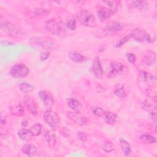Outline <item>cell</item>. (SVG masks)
Masks as SVG:
<instances>
[{"instance_id": "cell-1", "label": "cell", "mask_w": 157, "mask_h": 157, "mask_svg": "<svg viewBox=\"0 0 157 157\" xmlns=\"http://www.w3.org/2000/svg\"><path fill=\"white\" fill-rule=\"evenodd\" d=\"M45 28L48 33L59 36L63 31L64 25L60 19L55 18L50 19L45 23Z\"/></svg>"}, {"instance_id": "cell-2", "label": "cell", "mask_w": 157, "mask_h": 157, "mask_svg": "<svg viewBox=\"0 0 157 157\" xmlns=\"http://www.w3.org/2000/svg\"><path fill=\"white\" fill-rule=\"evenodd\" d=\"M43 118L46 123L52 129H56L60 126V120L57 113L50 110H47L43 115Z\"/></svg>"}, {"instance_id": "cell-3", "label": "cell", "mask_w": 157, "mask_h": 157, "mask_svg": "<svg viewBox=\"0 0 157 157\" xmlns=\"http://www.w3.org/2000/svg\"><path fill=\"white\" fill-rule=\"evenodd\" d=\"M77 18L79 22L85 26H93L96 23L94 17L90 12L85 9H82L77 13Z\"/></svg>"}, {"instance_id": "cell-4", "label": "cell", "mask_w": 157, "mask_h": 157, "mask_svg": "<svg viewBox=\"0 0 157 157\" xmlns=\"http://www.w3.org/2000/svg\"><path fill=\"white\" fill-rule=\"evenodd\" d=\"M29 72V68L24 64L19 63L13 65L10 69V74L15 78H23Z\"/></svg>"}, {"instance_id": "cell-5", "label": "cell", "mask_w": 157, "mask_h": 157, "mask_svg": "<svg viewBox=\"0 0 157 157\" xmlns=\"http://www.w3.org/2000/svg\"><path fill=\"white\" fill-rule=\"evenodd\" d=\"M124 66L122 63L118 61H113L110 64L108 69L105 70V74L108 77H113L116 75L123 72Z\"/></svg>"}, {"instance_id": "cell-6", "label": "cell", "mask_w": 157, "mask_h": 157, "mask_svg": "<svg viewBox=\"0 0 157 157\" xmlns=\"http://www.w3.org/2000/svg\"><path fill=\"white\" fill-rule=\"evenodd\" d=\"M139 79L149 87L155 86L156 83V77L151 73L145 71H140L139 72Z\"/></svg>"}, {"instance_id": "cell-7", "label": "cell", "mask_w": 157, "mask_h": 157, "mask_svg": "<svg viewBox=\"0 0 157 157\" xmlns=\"http://www.w3.org/2000/svg\"><path fill=\"white\" fill-rule=\"evenodd\" d=\"M1 29L5 33L13 37L17 36L20 33L19 29L13 23L6 20H1Z\"/></svg>"}, {"instance_id": "cell-8", "label": "cell", "mask_w": 157, "mask_h": 157, "mask_svg": "<svg viewBox=\"0 0 157 157\" xmlns=\"http://www.w3.org/2000/svg\"><path fill=\"white\" fill-rule=\"evenodd\" d=\"M39 96L45 108L47 110L50 109L54 104L53 96L52 93L47 90H41L39 92Z\"/></svg>"}, {"instance_id": "cell-9", "label": "cell", "mask_w": 157, "mask_h": 157, "mask_svg": "<svg viewBox=\"0 0 157 157\" xmlns=\"http://www.w3.org/2000/svg\"><path fill=\"white\" fill-rule=\"evenodd\" d=\"M67 117L72 121L75 124L79 126H84L88 124V119L86 117L82 115L78 112H68L67 113Z\"/></svg>"}, {"instance_id": "cell-10", "label": "cell", "mask_w": 157, "mask_h": 157, "mask_svg": "<svg viewBox=\"0 0 157 157\" xmlns=\"http://www.w3.org/2000/svg\"><path fill=\"white\" fill-rule=\"evenodd\" d=\"M148 35V34L144 29L139 28L133 29L129 34L130 38L131 37L139 42H147Z\"/></svg>"}, {"instance_id": "cell-11", "label": "cell", "mask_w": 157, "mask_h": 157, "mask_svg": "<svg viewBox=\"0 0 157 157\" xmlns=\"http://www.w3.org/2000/svg\"><path fill=\"white\" fill-rule=\"evenodd\" d=\"M117 10H118L102 6H98L96 7V13L101 20H105L110 17L113 15Z\"/></svg>"}, {"instance_id": "cell-12", "label": "cell", "mask_w": 157, "mask_h": 157, "mask_svg": "<svg viewBox=\"0 0 157 157\" xmlns=\"http://www.w3.org/2000/svg\"><path fill=\"white\" fill-rule=\"evenodd\" d=\"M23 102L28 111L33 116L36 117L37 115V105L33 98L29 95H25L24 96Z\"/></svg>"}, {"instance_id": "cell-13", "label": "cell", "mask_w": 157, "mask_h": 157, "mask_svg": "<svg viewBox=\"0 0 157 157\" xmlns=\"http://www.w3.org/2000/svg\"><path fill=\"white\" fill-rule=\"evenodd\" d=\"M156 53L152 50H145L142 53V61L146 65L153 66L156 63Z\"/></svg>"}, {"instance_id": "cell-14", "label": "cell", "mask_w": 157, "mask_h": 157, "mask_svg": "<svg viewBox=\"0 0 157 157\" xmlns=\"http://www.w3.org/2000/svg\"><path fill=\"white\" fill-rule=\"evenodd\" d=\"M91 69L95 77L98 79H101L104 75V71L102 64L98 57H96L92 63Z\"/></svg>"}, {"instance_id": "cell-15", "label": "cell", "mask_w": 157, "mask_h": 157, "mask_svg": "<svg viewBox=\"0 0 157 157\" xmlns=\"http://www.w3.org/2000/svg\"><path fill=\"white\" fill-rule=\"evenodd\" d=\"M123 28V25L117 21H111L107 23L105 27V33L107 34H115L120 31Z\"/></svg>"}, {"instance_id": "cell-16", "label": "cell", "mask_w": 157, "mask_h": 157, "mask_svg": "<svg viewBox=\"0 0 157 157\" xmlns=\"http://www.w3.org/2000/svg\"><path fill=\"white\" fill-rule=\"evenodd\" d=\"M129 7L140 11H145L148 9V3L145 1H133L129 4Z\"/></svg>"}, {"instance_id": "cell-17", "label": "cell", "mask_w": 157, "mask_h": 157, "mask_svg": "<svg viewBox=\"0 0 157 157\" xmlns=\"http://www.w3.org/2000/svg\"><path fill=\"white\" fill-rule=\"evenodd\" d=\"M66 102L69 107L75 112H80L83 107L82 104L78 101L73 98H67Z\"/></svg>"}, {"instance_id": "cell-18", "label": "cell", "mask_w": 157, "mask_h": 157, "mask_svg": "<svg viewBox=\"0 0 157 157\" xmlns=\"http://www.w3.org/2000/svg\"><path fill=\"white\" fill-rule=\"evenodd\" d=\"M18 135L19 137L24 141H30L34 137V135L33 134L31 130L26 128H22L19 130Z\"/></svg>"}, {"instance_id": "cell-19", "label": "cell", "mask_w": 157, "mask_h": 157, "mask_svg": "<svg viewBox=\"0 0 157 157\" xmlns=\"http://www.w3.org/2000/svg\"><path fill=\"white\" fill-rule=\"evenodd\" d=\"M22 152L28 156H33L37 152V148L35 145L31 144H26L21 147Z\"/></svg>"}, {"instance_id": "cell-20", "label": "cell", "mask_w": 157, "mask_h": 157, "mask_svg": "<svg viewBox=\"0 0 157 157\" xmlns=\"http://www.w3.org/2000/svg\"><path fill=\"white\" fill-rule=\"evenodd\" d=\"M119 144L121 147V149L125 156H128L131 153V148L129 142L124 139H119Z\"/></svg>"}, {"instance_id": "cell-21", "label": "cell", "mask_w": 157, "mask_h": 157, "mask_svg": "<svg viewBox=\"0 0 157 157\" xmlns=\"http://www.w3.org/2000/svg\"><path fill=\"white\" fill-rule=\"evenodd\" d=\"M102 118L104 119L105 122L109 124H113L115 123L117 120V115L113 112L105 111Z\"/></svg>"}, {"instance_id": "cell-22", "label": "cell", "mask_w": 157, "mask_h": 157, "mask_svg": "<svg viewBox=\"0 0 157 157\" xmlns=\"http://www.w3.org/2000/svg\"><path fill=\"white\" fill-rule=\"evenodd\" d=\"M10 110L13 115L17 117L23 116L25 113L24 107L21 104H17L10 107Z\"/></svg>"}, {"instance_id": "cell-23", "label": "cell", "mask_w": 157, "mask_h": 157, "mask_svg": "<svg viewBox=\"0 0 157 157\" xmlns=\"http://www.w3.org/2000/svg\"><path fill=\"white\" fill-rule=\"evenodd\" d=\"M68 56L71 61L76 63H81L85 60L84 56L76 51L69 52Z\"/></svg>"}, {"instance_id": "cell-24", "label": "cell", "mask_w": 157, "mask_h": 157, "mask_svg": "<svg viewBox=\"0 0 157 157\" xmlns=\"http://www.w3.org/2000/svg\"><path fill=\"white\" fill-rule=\"evenodd\" d=\"M113 93L115 95L119 98H124L126 96V93L124 85L121 83H118L117 85H115L113 90Z\"/></svg>"}, {"instance_id": "cell-25", "label": "cell", "mask_w": 157, "mask_h": 157, "mask_svg": "<svg viewBox=\"0 0 157 157\" xmlns=\"http://www.w3.org/2000/svg\"><path fill=\"white\" fill-rule=\"evenodd\" d=\"M44 137L48 145L51 146H53L55 145L56 139V136L55 134L48 131H47L44 134Z\"/></svg>"}, {"instance_id": "cell-26", "label": "cell", "mask_w": 157, "mask_h": 157, "mask_svg": "<svg viewBox=\"0 0 157 157\" xmlns=\"http://www.w3.org/2000/svg\"><path fill=\"white\" fill-rule=\"evenodd\" d=\"M139 139L140 140H142L147 143L150 144H154L156 142L155 137L153 136H152L148 133H147V132H145V133L141 134L139 136Z\"/></svg>"}, {"instance_id": "cell-27", "label": "cell", "mask_w": 157, "mask_h": 157, "mask_svg": "<svg viewBox=\"0 0 157 157\" xmlns=\"http://www.w3.org/2000/svg\"><path fill=\"white\" fill-rule=\"evenodd\" d=\"M19 87H20V89L25 93H30L34 90V86L26 82H23L20 83L19 85Z\"/></svg>"}, {"instance_id": "cell-28", "label": "cell", "mask_w": 157, "mask_h": 157, "mask_svg": "<svg viewBox=\"0 0 157 157\" xmlns=\"http://www.w3.org/2000/svg\"><path fill=\"white\" fill-rule=\"evenodd\" d=\"M101 147L106 153H110L114 150V145L110 141H105L103 142Z\"/></svg>"}, {"instance_id": "cell-29", "label": "cell", "mask_w": 157, "mask_h": 157, "mask_svg": "<svg viewBox=\"0 0 157 157\" xmlns=\"http://www.w3.org/2000/svg\"><path fill=\"white\" fill-rule=\"evenodd\" d=\"M141 107L143 109L148 111L149 112H153V111H156V106H153V105H151V104H150L148 101H144L142 102L141 103Z\"/></svg>"}, {"instance_id": "cell-30", "label": "cell", "mask_w": 157, "mask_h": 157, "mask_svg": "<svg viewBox=\"0 0 157 157\" xmlns=\"http://www.w3.org/2000/svg\"><path fill=\"white\" fill-rule=\"evenodd\" d=\"M34 136H39L42 131V125L40 123H36L33 124L30 129Z\"/></svg>"}, {"instance_id": "cell-31", "label": "cell", "mask_w": 157, "mask_h": 157, "mask_svg": "<svg viewBox=\"0 0 157 157\" xmlns=\"http://www.w3.org/2000/svg\"><path fill=\"white\" fill-rule=\"evenodd\" d=\"M130 39V36L128 35L124 36L121 38H120L118 40H117L116 41V42L114 44V46L116 48H119L121 46H122L123 45H124L125 43H126L129 39Z\"/></svg>"}, {"instance_id": "cell-32", "label": "cell", "mask_w": 157, "mask_h": 157, "mask_svg": "<svg viewBox=\"0 0 157 157\" xmlns=\"http://www.w3.org/2000/svg\"><path fill=\"white\" fill-rule=\"evenodd\" d=\"M102 3L108 6L111 9L118 10V8L120 4V1H102Z\"/></svg>"}, {"instance_id": "cell-33", "label": "cell", "mask_w": 157, "mask_h": 157, "mask_svg": "<svg viewBox=\"0 0 157 157\" xmlns=\"http://www.w3.org/2000/svg\"><path fill=\"white\" fill-rule=\"evenodd\" d=\"M91 112L96 116L102 117L104 113L105 110H104L102 107L98 106H93L91 108Z\"/></svg>"}, {"instance_id": "cell-34", "label": "cell", "mask_w": 157, "mask_h": 157, "mask_svg": "<svg viewBox=\"0 0 157 157\" xmlns=\"http://www.w3.org/2000/svg\"><path fill=\"white\" fill-rule=\"evenodd\" d=\"M49 14V12L44 9H38L34 12V15L37 17H45Z\"/></svg>"}, {"instance_id": "cell-35", "label": "cell", "mask_w": 157, "mask_h": 157, "mask_svg": "<svg viewBox=\"0 0 157 157\" xmlns=\"http://www.w3.org/2000/svg\"><path fill=\"white\" fill-rule=\"evenodd\" d=\"M65 26L70 30L73 31L75 30L76 28V21L73 18H69L67 20L65 23Z\"/></svg>"}, {"instance_id": "cell-36", "label": "cell", "mask_w": 157, "mask_h": 157, "mask_svg": "<svg viewBox=\"0 0 157 157\" xmlns=\"http://www.w3.org/2000/svg\"><path fill=\"white\" fill-rule=\"evenodd\" d=\"M145 92H146L147 95L149 98H150L152 99H153V101L156 103V92L154 90H153L151 88H147V89H146Z\"/></svg>"}, {"instance_id": "cell-37", "label": "cell", "mask_w": 157, "mask_h": 157, "mask_svg": "<svg viewBox=\"0 0 157 157\" xmlns=\"http://www.w3.org/2000/svg\"><path fill=\"white\" fill-rule=\"evenodd\" d=\"M128 60L132 64H134L136 62V56L132 53H128L126 55Z\"/></svg>"}, {"instance_id": "cell-38", "label": "cell", "mask_w": 157, "mask_h": 157, "mask_svg": "<svg viewBox=\"0 0 157 157\" xmlns=\"http://www.w3.org/2000/svg\"><path fill=\"white\" fill-rule=\"evenodd\" d=\"M50 56V52L48 51H43L40 53V58L41 61L46 60Z\"/></svg>"}, {"instance_id": "cell-39", "label": "cell", "mask_w": 157, "mask_h": 157, "mask_svg": "<svg viewBox=\"0 0 157 157\" xmlns=\"http://www.w3.org/2000/svg\"><path fill=\"white\" fill-rule=\"evenodd\" d=\"M77 136L78 139L82 142H85L86 140V136L84 132L78 131L77 134Z\"/></svg>"}, {"instance_id": "cell-40", "label": "cell", "mask_w": 157, "mask_h": 157, "mask_svg": "<svg viewBox=\"0 0 157 157\" xmlns=\"http://www.w3.org/2000/svg\"><path fill=\"white\" fill-rule=\"evenodd\" d=\"M150 117L152 121H154L155 123L156 122V111H153L150 112Z\"/></svg>"}, {"instance_id": "cell-41", "label": "cell", "mask_w": 157, "mask_h": 157, "mask_svg": "<svg viewBox=\"0 0 157 157\" xmlns=\"http://www.w3.org/2000/svg\"><path fill=\"white\" fill-rule=\"evenodd\" d=\"M6 123V117L2 115V113L1 114V124L3 125Z\"/></svg>"}, {"instance_id": "cell-42", "label": "cell", "mask_w": 157, "mask_h": 157, "mask_svg": "<svg viewBox=\"0 0 157 157\" xmlns=\"http://www.w3.org/2000/svg\"><path fill=\"white\" fill-rule=\"evenodd\" d=\"M21 125H22L23 126L26 127V126H28V121H27L26 119H23V120L21 121Z\"/></svg>"}]
</instances>
